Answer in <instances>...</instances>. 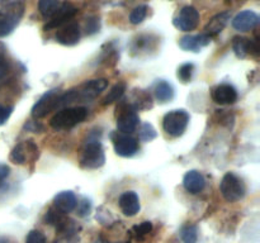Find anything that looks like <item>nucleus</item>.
Instances as JSON below:
<instances>
[{
  "label": "nucleus",
  "instance_id": "c9c22d12",
  "mask_svg": "<svg viewBox=\"0 0 260 243\" xmlns=\"http://www.w3.org/2000/svg\"><path fill=\"white\" fill-rule=\"evenodd\" d=\"M13 108L12 106H5L0 105V126L7 123V120L9 119V116L12 115Z\"/></svg>",
  "mask_w": 260,
  "mask_h": 243
},
{
  "label": "nucleus",
  "instance_id": "20e7f679",
  "mask_svg": "<svg viewBox=\"0 0 260 243\" xmlns=\"http://www.w3.org/2000/svg\"><path fill=\"white\" fill-rule=\"evenodd\" d=\"M104 162H106V154H104L101 142L98 139H91L86 142L81 151L80 166L83 169L95 170L103 166Z\"/></svg>",
  "mask_w": 260,
  "mask_h": 243
},
{
  "label": "nucleus",
  "instance_id": "4468645a",
  "mask_svg": "<svg viewBox=\"0 0 260 243\" xmlns=\"http://www.w3.org/2000/svg\"><path fill=\"white\" fill-rule=\"evenodd\" d=\"M259 23V15L253 10L240 12L233 19V27L239 32H249L254 29Z\"/></svg>",
  "mask_w": 260,
  "mask_h": 243
},
{
  "label": "nucleus",
  "instance_id": "e433bc0d",
  "mask_svg": "<svg viewBox=\"0 0 260 243\" xmlns=\"http://www.w3.org/2000/svg\"><path fill=\"white\" fill-rule=\"evenodd\" d=\"M10 174V169L4 164H0V182L4 181Z\"/></svg>",
  "mask_w": 260,
  "mask_h": 243
},
{
  "label": "nucleus",
  "instance_id": "4c0bfd02",
  "mask_svg": "<svg viewBox=\"0 0 260 243\" xmlns=\"http://www.w3.org/2000/svg\"><path fill=\"white\" fill-rule=\"evenodd\" d=\"M0 243H10L8 238H0Z\"/></svg>",
  "mask_w": 260,
  "mask_h": 243
},
{
  "label": "nucleus",
  "instance_id": "39448f33",
  "mask_svg": "<svg viewBox=\"0 0 260 243\" xmlns=\"http://www.w3.org/2000/svg\"><path fill=\"white\" fill-rule=\"evenodd\" d=\"M220 190L222 196L225 197V200H228L229 202L239 201V200H241L245 196L246 192L245 184H244L243 180L239 176H236L234 172H228V174L222 177Z\"/></svg>",
  "mask_w": 260,
  "mask_h": 243
},
{
  "label": "nucleus",
  "instance_id": "1a4fd4ad",
  "mask_svg": "<svg viewBox=\"0 0 260 243\" xmlns=\"http://www.w3.org/2000/svg\"><path fill=\"white\" fill-rule=\"evenodd\" d=\"M200 12L196 9L194 7H188L182 8V10L179 12V14L174 18L173 20V24L175 25V28H178L179 30L183 32H190V30L196 29L200 23Z\"/></svg>",
  "mask_w": 260,
  "mask_h": 243
},
{
  "label": "nucleus",
  "instance_id": "6e6552de",
  "mask_svg": "<svg viewBox=\"0 0 260 243\" xmlns=\"http://www.w3.org/2000/svg\"><path fill=\"white\" fill-rule=\"evenodd\" d=\"M61 93L57 89L47 91L43 94L37 103L33 105L32 108V116L36 119H40L50 114L51 111H55L58 109V98H60Z\"/></svg>",
  "mask_w": 260,
  "mask_h": 243
},
{
  "label": "nucleus",
  "instance_id": "a211bd4d",
  "mask_svg": "<svg viewBox=\"0 0 260 243\" xmlns=\"http://www.w3.org/2000/svg\"><path fill=\"white\" fill-rule=\"evenodd\" d=\"M183 185H184L185 190L190 194H200L206 186V180L203 175L200 171L196 170H190L184 175L183 179Z\"/></svg>",
  "mask_w": 260,
  "mask_h": 243
},
{
  "label": "nucleus",
  "instance_id": "6ab92c4d",
  "mask_svg": "<svg viewBox=\"0 0 260 243\" xmlns=\"http://www.w3.org/2000/svg\"><path fill=\"white\" fill-rule=\"evenodd\" d=\"M118 204L121 207L122 212L127 217H134L140 210V200L136 192L126 191L119 196Z\"/></svg>",
  "mask_w": 260,
  "mask_h": 243
},
{
  "label": "nucleus",
  "instance_id": "f03ea898",
  "mask_svg": "<svg viewBox=\"0 0 260 243\" xmlns=\"http://www.w3.org/2000/svg\"><path fill=\"white\" fill-rule=\"evenodd\" d=\"M24 13V0H13L0 7V38L10 34Z\"/></svg>",
  "mask_w": 260,
  "mask_h": 243
},
{
  "label": "nucleus",
  "instance_id": "393cba45",
  "mask_svg": "<svg viewBox=\"0 0 260 243\" xmlns=\"http://www.w3.org/2000/svg\"><path fill=\"white\" fill-rule=\"evenodd\" d=\"M60 4V0H40V3H38V10H40L43 18L50 19L55 14L56 10L58 9Z\"/></svg>",
  "mask_w": 260,
  "mask_h": 243
},
{
  "label": "nucleus",
  "instance_id": "473e14b6",
  "mask_svg": "<svg viewBox=\"0 0 260 243\" xmlns=\"http://www.w3.org/2000/svg\"><path fill=\"white\" fill-rule=\"evenodd\" d=\"M25 243H46V237L40 230H30L25 238Z\"/></svg>",
  "mask_w": 260,
  "mask_h": 243
},
{
  "label": "nucleus",
  "instance_id": "f8f14e48",
  "mask_svg": "<svg viewBox=\"0 0 260 243\" xmlns=\"http://www.w3.org/2000/svg\"><path fill=\"white\" fill-rule=\"evenodd\" d=\"M80 25L75 22H70L58 28L55 38L62 46H75L80 39Z\"/></svg>",
  "mask_w": 260,
  "mask_h": 243
},
{
  "label": "nucleus",
  "instance_id": "f257e3e1",
  "mask_svg": "<svg viewBox=\"0 0 260 243\" xmlns=\"http://www.w3.org/2000/svg\"><path fill=\"white\" fill-rule=\"evenodd\" d=\"M107 85H108V81L106 78H95V80L85 81L81 85L70 89L65 93H61L58 98V109L66 108L70 104L78 103V101L84 103V101L93 100L107 88Z\"/></svg>",
  "mask_w": 260,
  "mask_h": 243
},
{
  "label": "nucleus",
  "instance_id": "58836bf2",
  "mask_svg": "<svg viewBox=\"0 0 260 243\" xmlns=\"http://www.w3.org/2000/svg\"><path fill=\"white\" fill-rule=\"evenodd\" d=\"M95 243H106V242H102V240H98V242H95Z\"/></svg>",
  "mask_w": 260,
  "mask_h": 243
},
{
  "label": "nucleus",
  "instance_id": "c85d7f7f",
  "mask_svg": "<svg viewBox=\"0 0 260 243\" xmlns=\"http://www.w3.org/2000/svg\"><path fill=\"white\" fill-rule=\"evenodd\" d=\"M180 235L184 243H196L198 239V230L194 225H187L182 229Z\"/></svg>",
  "mask_w": 260,
  "mask_h": 243
},
{
  "label": "nucleus",
  "instance_id": "f704fd0d",
  "mask_svg": "<svg viewBox=\"0 0 260 243\" xmlns=\"http://www.w3.org/2000/svg\"><path fill=\"white\" fill-rule=\"evenodd\" d=\"M151 229H152L151 222H142L141 224L135 225V228H134L135 233H136L137 235H140V237L149 234V233L151 232Z\"/></svg>",
  "mask_w": 260,
  "mask_h": 243
},
{
  "label": "nucleus",
  "instance_id": "ea45409f",
  "mask_svg": "<svg viewBox=\"0 0 260 243\" xmlns=\"http://www.w3.org/2000/svg\"><path fill=\"white\" fill-rule=\"evenodd\" d=\"M0 2H4V0H0Z\"/></svg>",
  "mask_w": 260,
  "mask_h": 243
},
{
  "label": "nucleus",
  "instance_id": "423d86ee",
  "mask_svg": "<svg viewBox=\"0 0 260 243\" xmlns=\"http://www.w3.org/2000/svg\"><path fill=\"white\" fill-rule=\"evenodd\" d=\"M189 123V114L183 109H177L165 114L162 119V128L169 136L180 137Z\"/></svg>",
  "mask_w": 260,
  "mask_h": 243
},
{
  "label": "nucleus",
  "instance_id": "5701e85b",
  "mask_svg": "<svg viewBox=\"0 0 260 243\" xmlns=\"http://www.w3.org/2000/svg\"><path fill=\"white\" fill-rule=\"evenodd\" d=\"M35 143L32 141H25V143H19L13 148L12 153H10V159H12L14 164L23 165L27 161V152L30 151L33 148Z\"/></svg>",
  "mask_w": 260,
  "mask_h": 243
},
{
  "label": "nucleus",
  "instance_id": "ddd939ff",
  "mask_svg": "<svg viewBox=\"0 0 260 243\" xmlns=\"http://www.w3.org/2000/svg\"><path fill=\"white\" fill-rule=\"evenodd\" d=\"M233 50L239 58H245L249 55L258 56L259 55V45L258 40L249 39L245 37H234L233 39Z\"/></svg>",
  "mask_w": 260,
  "mask_h": 243
},
{
  "label": "nucleus",
  "instance_id": "dca6fc26",
  "mask_svg": "<svg viewBox=\"0 0 260 243\" xmlns=\"http://www.w3.org/2000/svg\"><path fill=\"white\" fill-rule=\"evenodd\" d=\"M211 37L207 34L200 35H184L180 38L179 47L184 51H190V52H200L203 47L210 45Z\"/></svg>",
  "mask_w": 260,
  "mask_h": 243
},
{
  "label": "nucleus",
  "instance_id": "7c9ffc66",
  "mask_svg": "<svg viewBox=\"0 0 260 243\" xmlns=\"http://www.w3.org/2000/svg\"><path fill=\"white\" fill-rule=\"evenodd\" d=\"M4 47H0V83L4 80L5 77L8 76L10 71V63L8 61V58L5 57V52H4Z\"/></svg>",
  "mask_w": 260,
  "mask_h": 243
},
{
  "label": "nucleus",
  "instance_id": "2f4dec72",
  "mask_svg": "<svg viewBox=\"0 0 260 243\" xmlns=\"http://www.w3.org/2000/svg\"><path fill=\"white\" fill-rule=\"evenodd\" d=\"M101 29V20L96 17H90L89 19H86L85 24V30L88 34H94V33L99 32Z\"/></svg>",
  "mask_w": 260,
  "mask_h": 243
},
{
  "label": "nucleus",
  "instance_id": "a878e982",
  "mask_svg": "<svg viewBox=\"0 0 260 243\" xmlns=\"http://www.w3.org/2000/svg\"><path fill=\"white\" fill-rule=\"evenodd\" d=\"M124 91H126V84L124 83L116 84V85L109 90V93L107 94L106 98H104L103 105H109V104L114 103V101H118L119 99L123 96Z\"/></svg>",
  "mask_w": 260,
  "mask_h": 243
},
{
  "label": "nucleus",
  "instance_id": "0eeeda50",
  "mask_svg": "<svg viewBox=\"0 0 260 243\" xmlns=\"http://www.w3.org/2000/svg\"><path fill=\"white\" fill-rule=\"evenodd\" d=\"M116 111L117 128H118V131L121 132V133L129 134L132 133V132L136 131V128L139 127L140 123V118L135 109H132L131 106L124 101L121 105L117 106Z\"/></svg>",
  "mask_w": 260,
  "mask_h": 243
},
{
  "label": "nucleus",
  "instance_id": "bb28decb",
  "mask_svg": "<svg viewBox=\"0 0 260 243\" xmlns=\"http://www.w3.org/2000/svg\"><path fill=\"white\" fill-rule=\"evenodd\" d=\"M193 71H194V65L193 63H183L179 68H178L177 76L183 84L189 83L192 78Z\"/></svg>",
  "mask_w": 260,
  "mask_h": 243
},
{
  "label": "nucleus",
  "instance_id": "b1692460",
  "mask_svg": "<svg viewBox=\"0 0 260 243\" xmlns=\"http://www.w3.org/2000/svg\"><path fill=\"white\" fill-rule=\"evenodd\" d=\"M155 96L159 103H168L174 98V89L168 81H159L155 86Z\"/></svg>",
  "mask_w": 260,
  "mask_h": 243
},
{
  "label": "nucleus",
  "instance_id": "f3484780",
  "mask_svg": "<svg viewBox=\"0 0 260 243\" xmlns=\"http://www.w3.org/2000/svg\"><path fill=\"white\" fill-rule=\"evenodd\" d=\"M76 204H78V199L73 191H61L53 197V208L63 214H68L76 209Z\"/></svg>",
  "mask_w": 260,
  "mask_h": 243
},
{
  "label": "nucleus",
  "instance_id": "a19ab883",
  "mask_svg": "<svg viewBox=\"0 0 260 243\" xmlns=\"http://www.w3.org/2000/svg\"><path fill=\"white\" fill-rule=\"evenodd\" d=\"M121 243H122V242H121Z\"/></svg>",
  "mask_w": 260,
  "mask_h": 243
},
{
  "label": "nucleus",
  "instance_id": "c756f323",
  "mask_svg": "<svg viewBox=\"0 0 260 243\" xmlns=\"http://www.w3.org/2000/svg\"><path fill=\"white\" fill-rule=\"evenodd\" d=\"M139 134H140V138L145 142L152 141V139L156 138V136H157L156 131H155V128L150 123L142 124L141 128H140V131H139Z\"/></svg>",
  "mask_w": 260,
  "mask_h": 243
},
{
  "label": "nucleus",
  "instance_id": "9d476101",
  "mask_svg": "<svg viewBox=\"0 0 260 243\" xmlns=\"http://www.w3.org/2000/svg\"><path fill=\"white\" fill-rule=\"evenodd\" d=\"M114 151L121 157H132L139 151V142L129 134L114 133L112 136Z\"/></svg>",
  "mask_w": 260,
  "mask_h": 243
},
{
  "label": "nucleus",
  "instance_id": "72a5a7b5",
  "mask_svg": "<svg viewBox=\"0 0 260 243\" xmlns=\"http://www.w3.org/2000/svg\"><path fill=\"white\" fill-rule=\"evenodd\" d=\"M76 207H78L79 217H86V215H89V213H90V210H91V202H90V200H88L86 197H84L80 202H78V204H76Z\"/></svg>",
  "mask_w": 260,
  "mask_h": 243
},
{
  "label": "nucleus",
  "instance_id": "7ed1b4c3",
  "mask_svg": "<svg viewBox=\"0 0 260 243\" xmlns=\"http://www.w3.org/2000/svg\"><path fill=\"white\" fill-rule=\"evenodd\" d=\"M88 115V110L84 106H75V108L58 109L55 115L51 118L50 126L53 129H69L81 123Z\"/></svg>",
  "mask_w": 260,
  "mask_h": 243
},
{
  "label": "nucleus",
  "instance_id": "2eb2a0df",
  "mask_svg": "<svg viewBox=\"0 0 260 243\" xmlns=\"http://www.w3.org/2000/svg\"><path fill=\"white\" fill-rule=\"evenodd\" d=\"M212 99L217 104H234L238 100V91L230 84H221L212 90Z\"/></svg>",
  "mask_w": 260,
  "mask_h": 243
},
{
  "label": "nucleus",
  "instance_id": "4be33fe9",
  "mask_svg": "<svg viewBox=\"0 0 260 243\" xmlns=\"http://www.w3.org/2000/svg\"><path fill=\"white\" fill-rule=\"evenodd\" d=\"M127 104L135 110L149 109L152 106V99L150 94L145 90H135L131 95V100H127Z\"/></svg>",
  "mask_w": 260,
  "mask_h": 243
},
{
  "label": "nucleus",
  "instance_id": "412c9836",
  "mask_svg": "<svg viewBox=\"0 0 260 243\" xmlns=\"http://www.w3.org/2000/svg\"><path fill=\"white\" fill-rule=\"evenodd\" d=\"M46 223H48L50 225H55L56 229L60 230V232H69V227L71 225V223H68L69 219H66L63 217V213L58 212L56 208H51V209L47 210L45 215Z\"/></svg>",
  "mask_w": 260,
  "mask_h": 243
},
{
  "label": "nucleus",
  "instance_id": "aec40b11",
  "mask_svg": "<svg viewBox=\"0 0 260 243\" xmlns=\"http://www.w3.org/2000/svg\"><path fill=\"white\" fill-rule=\"evenodd\" d=\"M230 18H231V14L229 12H223V13H220V14L215 15V17H213L212 19L206 24L205 34L210 35V37H212V35H217L218 33H221L223 29H225V27L228 25Z\"/></svg>",
  "mask_w": 260,
  "mask_h": 243
},
{
  "label": "nucleus",
  "instance_id": "9b49d317",
  "mask_svg": "<svg viewBox=\"0 0 260 243\" xmlns=\"http://www.w3.org/2000/svg\"><path fill=\"white\" fill-rule=\"evenodd\" d=\"M76 13H78V9L71 3L63 2L62 4H60V7L56 10L55 14L50 18L48 23L46 24L45 29L60 28L61 25L66 24V23H69V20L73 19Z\"/></svg>",
  "mask_w": 260,
  "mask_h": 243
},
{
  "label": "nucleus",
  "instance_id": "cd10ccee",
  "mask_svg": "<svg viewBox=\"0 0 260 243\" xmlns=\"http://www.w3.org/2000/svg\"><path fill=\"white\" fill-rule=\"evenodd\" d=\"M147 15V7L146 5H140V7L135 8L134 10L129 14V22L131 24H140V23L144 22V19Z\"/></svg>",
  "mask_w": 260,
  "mask_h": 243
}]
</instances>
